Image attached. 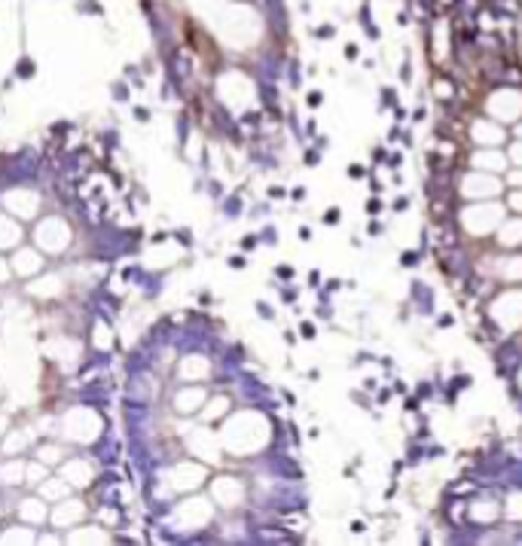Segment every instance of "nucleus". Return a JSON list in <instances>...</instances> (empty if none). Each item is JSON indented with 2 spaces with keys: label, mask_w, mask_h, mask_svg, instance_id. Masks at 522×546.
I'll use <instances>...</instances> for the list:
<instances>
[{
  "label": "nucleus",
  "mask_w": 522,
  "mask_h": 546,
  "mask_svg": "<svg viewBox=\"0 0 522 546\" xmlns=\"http://www.w3.org/2000/svg\"><path fill=\"white\" fill-rule=\"evenodd\" d=\"M513 159H517V163H522V144L513 147Z\"/></svg>",
  "instance_id": "6"
},
{
  "label": "nucleus",
  "mask_w": 522,
  "mask_h": 546,
  "mask_svg": "<svg viewBox=\"0 0 522 546\" xmlns=\"http://www.w3.org/2000/svg\"><path fill=\"white\" fill-rule=\"evenodd\" d=\"M501 193V184L495 177H467L465 181V195H474V199H489V195Z\"/></svg>",
  "instance_id": "3"
},
{
  "label": "nucleus",
  "mask_w": 522,
  "mask_h": 546,
  "mask_svg": "<svg viewBox=\"0 0 522 546\" xmlns=\"http://www.w3.org/2000/svg\"><path fill=\"white\" fill-rule=\"evenodd\" d=\"M489 107L495 113H501V120H517V116L522 113V95L513 92V89H507V92L495 95L489 101Z\"/></svg>",
  "instance_id": "1"
},
{
  "label": "nucleus",
  "mask_w": 522,
  "mask_h": 546,
  "mask_svg": "<svg viewBox=\"0 0 522 546\" xmlns=\"http://www.w3.org/2000/svg\"><path fill=\"white\" fill-rule=\"evenodd\" d=\"M467 211L476 214V223H465V226L476 232V236H483V232H489L492 226L501 223V208H495V205H480V208H467Z\"/></svg>",
  "instance_id": "2"
},
{
  "label": "nucleus",
  "mask_w": 522,
  "mask_h": 546,
  "mask_svg": "<svg viewBox=\"0 0 522 546\" xmlns=\"http://www.w3.org/2000/svg\"><path fill=\"white\" fill-rule=\"evenodd\" d=\"M501 241L504 245H519L522 241V220H513L510 226L501 232Z\"/></svg>",
  "instance_id": "5"
},
{
  "label": "nucleus",
  "mask_w": 522,
  "mask_h": 546,
  "mask_svg": "<svg viewBox=\"0 0 522 546\" xmlns=\"http://www.w3.org/2000/svg\"><path fill=\"white\" fill-rule=\"evenodd\" d=\"M510 202H513V208H522V195H519V193H513Z\"/></svg>",
  "instance_id": "7"
},
{
  "label": "nucleus",
  "mask_w": 522,
  "mask_h": 546,
  "mask_svg": "<svg viewBox=\"0 0 522 546\" xmlns=\"http://www.w3.org/2000/svg\"><path fill=\"white\" fill-rule=\"evenodd\" d=\"M476 168H485V172H501L504 168V156L501 153H480L474 159Z\"/></svg>",
  "instance_id": "4"
},
{
  "label": "nucleus",
  "mask_w": 522,
  "mask_h": 546,
  "mask_svg": "<svg viewBox=\"0 0 522 546\" xmlns=\"http://www.w3.org/2000/svg\"><path fill=\"white\" fill-rule=\"evenodd\" d=\"M510 181H513V184H522V172H513Z\"/></svg>",
  "instance_id": "8"
}]
</instances>
